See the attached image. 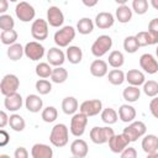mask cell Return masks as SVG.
Masks as SVG:
<instances>
[{"mask_svg": "<svg viewBox=\"0 0 158 158\" xmlns=\"http://www.w3.org/2000/svg\"><path fill=\"white\" fill-rule=\"evenodd\" d=\"M68 141H69V130H68L67 125H64V123L54 125L49 133V142L54 147L60 148V147L67 146Z\"/></svg>", "mask_w": 158, "mask_h": 158, "instance_id": "cell-1", "label": "cell"}, {"mask_svg": "<svg viewBox=\"0 0 158 158\" xmlns=\"http://www.w3.org/2000/svg\"><path fill=\"white\" fill-rule=\"evenodd\" d=\"M75 32H77V30L73 26H63L54 33V36H53L54 43L60 48L68 47L70 44V42L75 38Z\"/></svg>", "mask_w": 158, "mask_h": 158, "instance_id": "cell-2", "label": "cell"}, {"mask_svg": "<svg viewBox=\"0 0 158 158\" xmlns=\"http://www.w3.org/2000/svg\"><path fill=\"white\" fill-rule=\"evenodd\" d=\"M111 47H112V38L109 35H101L91 44V53L94 57L101 58L111 49Z\"/></svg>", "mask_w": 158, "mask_h": 158, "instance_id": "cell-3", "label": "cell"}, {"mask_svg": "<svg viewBox=\"0 0 158 158\" xmlns=\"http://www.w3.org/2000/svg\"><path fill=\"white\" fill-rule=\"evenodd\" d=\"M88 125V116L83 112H75L70 118V127L69 131L74 137H81L85 132Z\"/></svg>", "mask_w": 158, "mask_h": 158, "instance_id": "cell-4", "label": "cell"}, {"mask_svg": "<svg viewBox=\"0 0 158 158\" xmlns=\"http://www.w3.org/2000/svg\"><path fill=\"white\" fill-rule=\"evenodd\" d=\"M115 135L114 130L109 126H104V127H100V126H95L90 130V139L95 143V144H104V143H107L109 139Z\"/></svg>", "mask_w": 158, "mask_h": 158, "instance_id": "cell-5", "label": "cell"}, {"mask_svg": "<svg viewBox=\"0 0 158 158\" xmlns=\"http://www.w3.org/2000/svg\"><path fill=\"white\" fill-rule=\"evenodd\" d=\"M131 142H136L138 138L143 137L147 132V126L142 121H132L128 123L127 127L123 128L122 131Z\"/></svg>", "mask_w": 158, "mask_h": 158, "instance_id": "cell-6", "label": "cell"}, {"mask_svg": "<svg viewBox=\"0 0 158 158\" xmlns=\"http://www.w3.org/2000/svg\"><path fill=\"white\" fill-rule=\"evenodd\" d=\"M15 14H16V17L20 21H22V22H30V21H32L35 19L36 10L27 1H20L16 5V7H15Z\"/></svg>", "mask_w": 158, "mask_h": 158, "instance_id": "cell-7", "label": "cell"}, {"mask_svg": "<svg viewBox=\"0 0 158 158\" xmlns=\"http://www.w3.org/2000/svg\"><path fill=\"white\" fill-rule=\"evenodd\" d=\"M20 86V79L15 74H6L2 77L0 83V91L4 96L16 93Z\"/></svg>", "mask_w": 158, "mask_h": 158, "instance_id": "cell-8", "label": "cell"}, {"mask_svg": "<svg viewBox=\"0 0 158 158\" xmlns=\"http://www.w3.org/2000/svg\"><path fill=\"white\" fill-rule=\"evenodd\" d=\"M79 111L85 114L88 117L96 116V115L101 114V111H102V102L99 99L85 100L79 105Z\"/></svg>", "mask_w": 158, "mask_h": 158, "instance_id": "cell-9", "label": "cell"}, {"mask_svg": "<svg viewBox=\"0 0 158 158\" xmlns=\"http://www.w3.org/2000/svg\"><path fill=\"white\" fill-rule=\"evenodd\" d=\"M31 35L37 41H44L48 37V22L44 19H37L31 25Z\"/></svg>", "mask_w": 158, "mask_h": 158, "instance_id": "cell-10", "label": "cell"}, {"mask_svg": "<svg viewBox=\"0 0 158 158\" xmlns=\"http://www.w3.org/2000/svg\"><path fill=\"white\" fill-rule=\"evenodd\" d=\"M25 56L31 60H40L44 56V47L40 43V41L27 42L25 46Z\"/></svg>", "mask_w": 158, "mask_h": 158, "instance_id": "cell-11", "label": "cell"}, {"mask_svg": "<svg viewBox=\"0 0 158 158\" xmlns=\"http://www.w3.org/2000/svg\"><path fill=\"white\" fill-rule=\"evenodd\" d=\"M109 148H110V151L111 152H114V153H121L130 143H131V141L128 139V137L122 132V133H120V135H114L110 139H109Z\"/></svg>", "mask_w": 158, "mask_h": 158, "instance_id": "cell-12", "label": "cell"}, {"mask_svg": "<svg viewBox=\"0 0 158 158\" xmlns=\"http://www.w3.org/2000/svg\"><path fill=\"white\" fill-rule=\"evenodd\" d=\"M139 67L148 74H156L158 72V60L151 53H144L139 57Z\"/></svg>", "mask_w": 158, "mask_h": 158, "instance_id": "cell-13", "label": "cell"}, {"mask_svg": "<svg viewBox=\"0 0 158 158\" xmlns=\"http://www.w3.org/2000/svg\"><path fill=\"white\" fill-rule=\"evenodd\" d=\"M47 22L52 27H60L64 23V14L58 6H49L47 10Z\"/></svg>", "mask_w": 158, "mask_h": 158, "instance_id": "cell-14", "label": "cell"}, {"mask_svg": "<svg viewBox=\"0 0 158 158\" xmlns=\"http://www.w3.org/2000/svg\"><path fill=\"white\" fill-rule=\"evenodd\" d=\"M22 105H23V99H22L21 94H19L17 91L5 96L4 106L6 110H9L11 112H16L17 110H20L22 107Z\"/></svg>", "mask_w": 158, "mask_h": 158, "instance_id": "cell-15", "label": "cell"}, {"mask_svg": "<svg viewBox=\"0 0 158 158\" xmlns=\"http://www.w3.org/2000/svg\"><path fill=\"white\" fill-rule=\"evenodd\" d=\"M65 53L60 49V47H52L47 52V60L53 67H60L65 62Z\"/></svg>", "mask_w": 158, "mask_h": 158, "instance_id": "cell-16", "label": "cell"}, {"mask_svg": "<svg viewBox=\"0 0 158 158\" xmlns=\"http://www.w3.org/2000/svg\"><path fill=\"white\" fill-rule=\"evenodd\" d=\"M89 152V147L88 143L81 139V138H77L70 143V153L77 157V158H84L88 156Z\"/></svg>", "mask_w": 158, "mask_h": 158, "instance_id": "cell-17", "label": "cell"}, {"mask_svg": "<svg viewBox=\"0 0 158 158\" xmlns=\"http://www.w3.org/2000/svg\"><path fill=\"white\" fill-rule=\"evenodd\" d=\"M114 22H115V16L111 12L101 11L95 16V26H98L101 30H107L112 27Z\"/></svg>", "mask_w": 158, "mask_h": 158, "instance_id": "cell-18", "label": "cell"}, {"mask_svg": "<svg viewBox=\"0 0 158 158\" xmlns=\"http://www.w3.org/2000/svg\"><path fill=\"white\" fill-rule=\"evenodd\" d=\"M32 158H52L53 149L44 143H35L31 148Z\"/></svg>", "mask_w": 158, "mask_h": 158, "instance_id": "cell-19", "label": "cell"}, {"mask_svg": "<svg viewBox=\"0 0 158 158\" xmlns=\"http://www.w3.org/2000/svg\"><path fill=\"white\" fill-rule=\"evenodd\" d=\"M89 69H90V73H91L93 77L102 78L109 72V63L102 60V59H95V60L91 62Z\"/></svg>", "mask_w": 158, "mask_h": 158, "instance_id": "cell-20", "label": "cell"}, {"mask_svg": "<svg viewBox=\"0 0 158 158\" xmlns=\"http://www.w3.org/2000/svg\"><path fill=\"white\" fill-rule=\"evenodd\" d=\"M142 149L148 156L151 153H154L158 151V137L156 135H144L142 138Z\"/></svg>", "mask_w": 158, "mask_h": 158, "instance_id": "cell-21", "label": "cell"}, {"mask_svg": "<svg viewBox=\"0 0 158 158\" xmlns=\"http://www.w3.org/2000/svg\"><path fill=\"white\" fill-rule=\"evenodd\" d=\"M25 106H26V109H27L30 112L36 114V112H40V111L42 110L43 100L41 99L40 95L30 94V95H27V98L25 99Z\"/></svg>", "mask_w": 158, "mask_h": 158, "instance_id": "cell-22", "label": "cell"}, {"mask_svg": "<svg viewBox=\"0 0 158 158\" xmlns=\"http://www.w3.org/2000/svg\"><path fill=\"white\" fill-rule=\"evenodd\" d=\"M118 118L122 122L130 123L136 118V109L130 104H123L118 107Z\"/></svg>", "mask_w": 158, "mask_h": 158, "instance_id": "cell-23", "label": "cell"}, {"mask_svg": "<svg viewBox=\"0 0 158 158\" xmlns=\"http://www.w3.org/2000/svg\"><path fill=\"white\" fill-rule=\"evenodd\" d=\"M126 81H127L130 85L139 86V85H143V84H144L146 77H144L143 72H141V70H138V69H130V70L126 73Z\"/></svg>", "mask_w": 158, "mask_h": 158, "instance_id": "cell-24", "label": "cell"}, {"mask_svg": "<svg viewBox=\"0 0 158 158\" xmlns=\"http://www.w3.org/2000/svg\"><path fill=\"white\" fill-rule=\"evenodd\" d=\"M132 15H133V10L131 7H128L127 5H118V7L115 11V16L116 20L120 23H127L132 20Z\"/></svg>", "mask_w": 158, "mask_h": 158, "instance_id": "cell-25", "label": "cell"}, {"mask_svg": "<svg viewBox=\"0 0 158 158\" xmlns=\"http://www.w3.org/2000/svg\"><path fill=\"white\" fill-rule=\"evenodd\" d=\"M136 38L138 41L139 47H146V46H152L158 43V37L151 33L149 31H141L136 35Z\"/></svg>", "mask_w": 158, "mask_h": 158, "instance_id": "cell-26", "label": "cell"}, {"mask_svg": "<svg viewBox=\"0 0 158 158\" xmlns=\"http://www.w3.org/2000/svg\"><path fill=\"white\" fill-rule=\"evenodd\" d=\"M65 57L69 60V63L79 64L81 62V59H83V51L78 46H68L67 47V52H65Z\"/></svg>", "mask_w": 158, "mask_h": 158, "instance_id": "cell-27", "label": "cell"}, {"mask_svg": "<svg viewBox=\"0 0 158 158\" xmlns=\"http://www.w3.org/2000/svg\"><path fill=\"white\" fill-rule=\"evenodd\" d=\"M79 109L78 100L74 96H65L62 100V110L65 115H74Z\"/></svg>", "mask_w": 158, "mask_h": 158, "instance_id": "cell-28", "label": "cell"}, {"mask_svg": "<svg viewBox=\"0 0 158 158\" xmlns=\"http://www.w3.org/2000/svg\"><path fill=\"white\" fill-rule=\"evenodd\" d=\"M6 54H7L9 59L12 60V62L20 60L22 58V56L25 54V47H22V44L16 42V43L9 46V48L6 51Z\"/></svg>", "mask_w": 158, "mask_h": 158, "instance_id": "cell-29", "label": "cell"}, {"mask_svg": "<svg viewBox=\"0 0 158 158\" xmlns=\"http://www.w3.org/2000/svg\"><path fill=\"white\" fill-rule=\"evenodd\" d=\"M122 96L127 102H136L141 96V89L136 85H128L123 89Z\"/></svg>", "mask_w": 158, "mask_h": 158, "instance_id": "cell-30", "label": "cell"}, {"mask_svg": "<svg viewBox=\"0 0 158 158\" xmlns=\"http://www.w3.org/2000/svg\"><path fill=\"white\" fill-rule=\"evenodd\" d=\"M94 26H95V22H93L91 19L83 17L77 23V31L80 35H90L93 32V30H94Z\"/></svg>", "mask_w": 158, "mask_h": 158, "instance_id": "cell-31", "label": "cell"}, {"mask_svg": "<svg viewBox=\"0 0 158 158\" xmlns=\"http://www.w3.org/2000/svg\"><path fill=\"white\" fill-rule=\"evenodd\" d=\"M107 79H109V83L112 84V85H121L126 80V74L121 69L114 68L112 70L109 72Z\"/></svg>", "mask_w": 158, "mask_h": 158, "instance_id": "cell-32", "label": "cell"}, {"mask_svg": "<svg viewBox=\"0 0 158 158\" xmlns=\"http://www.w3.org/2000/svg\"><path fill=\"white\" fill-rule=\"evenodd\" d=\"M100 116H101L102 122H105L106 125H114V123H116L117 120H118V112H116V110L112 109V107L102 109Z\"/></svg>", "mask_w": 158, "mask_h": 158, "instance_id": "cell-33", "label": "cell"}, {"mask_svg": "<svg viewBox=\"0 0 158 158\" xmlns=\"http://www.w3.org/2000/svg\"><path fill=\"white\" fill-rule=\"evenodd\" d=\"M68 79V70L65 68L60 67H54L52 70V75H51V80L56 84H62Z\"/></svg>", "mask_w": 158, "mask_h": 158, "instance_id": "cell-34", "label": "cell"}, {"mask_svg": "<svg viewBox=\"0 0 158 158\" xmlns=\"http://www.w3.org/2000/svg\"><path fill=\"white\" fill-rule=\"evenodd\" d=\"M107 63L110 67L112 68H121L125 63V57H123V53L120 52V51H112L110 54H109V58H107Z\"/></svg>", "mask_w": 158, "mask_h": 158, "instance_id": "cell-35", "label": "cell"}, {"mask_svg": "<svg viewBox=\"0 0 158 158\" xmlns=\"http://www.w3.org/2000/svg\"><path fill=\"white\" fill-rule=\"evenodd\" d=\"M9 125L10 127L15 131V132H21L25 130L26 127V122H25V118L17 114H12L10 115V118H9Z\"/></svg>", "mask_w": 158, "mask_h": 158, "instance_id": "cell-36", "label": "cell"}, {"mask_svg": "<svg viewBox=\"0 0 158 158\" xmlns=\"http://www.w3.org/2000/svg\"><path fill=\"white\" fill-rule=\"evenodd\" d=\"M17 37H19V35H17V32L15 30H4L0 33L1 43L5 44V46H11V44L16 43Z\"/></svg>", "mask_w": 158, "mask_h": 158, "instance_id": "cell-37", "label": "cell"}, {"mask_svg": "<svg viewBox=\"0 0 158 158\" xmlns=\"http://www.w3.org/2000/svg\"><path fill=\"white\" fill-rule=\"evenodd\" d=\"M52 70L53 68L51 67V64L48 62H40L37 65H36V74L38 78H43V79H47V78H51L52 75Z\"/></svg>", "mask_w": 158, "mask_h": 158, "instance_id": "cell-38", "label": "cell"}, {"mask_svg": "<svg viewBox=\"0 0 158 158\" xmlns=\"http://www.w3.org/2000/svg\"><path fill=\"white\" fill-rule=\"evenodd\" d=\"M41 117H42V120H43L44 122H47V123L54 122V121L57 120V117H58V111H57V109H56L54 106H47V107H44V109L42 110Z\"/></svg>", "mask_w": 158, "mask_h": 158, "instance_id": "cell-39", "label": "cell"}, {"mask_svg": "<svg viewBox=\"0 0 158 158\" xmlns=\"http://www.w3.org/2000/svg\"><path fill=\"white\" fill-rule=\"evenodd\" d=\"M138 48H139V44L136 36H127L123 40V49L127 53H135L138 51Z\"/></svg>", "mask_w": 158, "mask_h": 158, "instance_id": "cell-40", "label": "cell"}, {"mask_svg": "<svg viewBox=\"0 0 158 158\" xmlns=\"http://www.w3.org/2000/svg\"><path fill=\"white\" fill-rule=\"evenodd\" d=\"M35 88H36V90H37V93H38L40 95H47V94H49L51 90H52V84H51L49 80L41 78V79H38V80L36 81Z\"/></svg>", "mask_w": 158, "mask_h": 158, "instance_id": "cell-41", "label": "cell"}, {"mask_svg": "<svg viewBox=\"0 0 158 158\" xmlns=\"http://www.w3.org/2000/svg\"><path fill=\"white\" fill-rule=\"evenodd\" d=\"M143 93L149 96V98H154L158 95V81L156 80H148L144 81L143 84Z\"/></svg>", "mask_w": 158, "mask_h": 158, "instance_id": "cell-42", "label": "cell"}, {"mask_svg": "<svg viewBox=\"0 0 158 158\" xmlns=\"http://www.w3.org/2000/svg\"><path fill=\"white\" fill-rule=\"evenodd\" d=\"M148 0H132V10L137 15H144L148 11Z\"/></svg>", "mask_w": 158, "mask_h": 158, "instance_id": "cell-43", "label": "cell"}, {"mask_svg": "<svg viewBox=\"0 0 158 158\" xmlns=\"http://www.w3.org/2000/svg\"><path fill=\"white\" fill-rule=\"evenodd\" d=\"M15 27V21L11 15L7 14H1L0 15V28L1 31L4 30H14Z\"/></svg>", "mask_w": 158, "mask_h": 158, "instance_id": "cell-44", "label": "cell"}, {"mask_svg": "<svg viewBox=\"0 0 158 158\" xmlns=\"http://www.w3.org/2000/svg\"><path fill=\"white\" fill-rule=\"evenodd\" d=\"M120 156H121L122 158H136V157H137V151H136L133 147L127 146V147L120 153Z\"/></svg>", "mask_w": 158, "mask_h": 158, "instance_id": "cell-45", "label": "cell"}, {"mask_svg": "<svg viewBox=\"0 0 158 158\" xmlns=\"http://www.w3.org/2000/svg\"><path fill=\"white\" fill-rule=\"evenodd\" d=\"M149 111L153 115V117L158 118V95L154 96L149 102Z\"/></svg>", "mask_w": 158, "mask_h": 158, "instance_id": "cell-46", "label": "cell"}, {"mask_svg": "<svg viewBox=\"0 0 158 158\" xmlns=\"http://www.w3.org/2000/svg\"><path fill=\"white\" fill-rule=\"evenodd\" d=\"M148 31H149L151 33H153L154 36L158 37V17L152 19V20L149 21V23H148Z\"/></svg>", "mask_w": 158, "mask_h": 158, "instance_id": "cell-47", "label": "cell"}, {"mask_svg": "<svg viewBox=\"0 0 158 158\" xmlns=\"http://www.w3.org/2000/svg\"><path fill=\"white\" fill-rule=\"evenodd\" d=\"M14 157L15 158H27L28 157V152L25 147H17L14 152Z\"/></svg>", "mask_w": 158, "mask_h": 158, "instance_id": "cell-48", "label": "cell"}, {"mask_svg": "<svg viewBox=\"0 0 158 158\" xmlns=\"http://www.w3.org/2000/svg\"><path fill=\"white\" fill-rule=\"evenodd\" d=\"M10 141V136L5 130L0 131V147H5Z\"/></svg>", "mask_w": 158, "mask_h": 158, "instance_id": "cell-49", "label": "cell"}, {"mask_svg": "<svg viewBox=\"0 0 158 158\" xmlns=\"http://www.w3.org/2000/svg\"><path fill=\"white\" fill-rule=\"evenodd\" d=\"M9 118H10V116H7V114L2 110V111L0 112V127H1V128H4V127L9 123Z\"/></svg>", "mask_w": 158, "mask_h": 158, "instance_id": "cell-50", "label": "cell"}, {"mask_svg": "<svg viewBox=\"0 0 158 158\" xmlns=\"http://www.w3.org/2000/svg\"><path fill=\"white\" fill-rule=\"evenodd\" d=\"M9 7V0H0V14H5Z\"/></svg>", "mask_w": 158, "mask_h": 158, "instance_id": "cell-51", "label": "cell"}, {"mask_svg": "<svg viewBox=\"0 0 158 158\" xmlns=\"http://www.w3.org/2000/svg\"><path fill=\"white\" fill-rule=\"evenodd\" d=\"M81 2H83L86 7H94V6L99 2V0H81Z\"/></svg>", "mask_w": 158, "mask_h": 158, "instance_id": "cell-52", "label": "cell"}, {"mask_svg": "<svg viewBox=\"0 0 158 158\" xmlns=\"http://www.w3.org/2000/svg\"><path fill=\"white\" fill-rule=\"evenodd\" d=\"M149 2H151V5H152L153 9L158 10V0H149Z\"/></svg>", "mask_w": 158, "mask_h": 158, "instance_id": "cell-53", "label": "cell"}, {"mask_svg": "<svg viewBox=\"0 0 158 158\" xmlns=\"http://www.w3.org/2000/svg\"><path fill=\"white\" fill-rule=\"evenodd\" d=\"M127 1H128V0H115V2L118 4V5H126Z\"/></svg>", "mask_w": 158, "mask_h": 158, "instance_id": "cell-54", "label": "cell"}, {"mask_svg": "<svg viewBox=\"0 0 158 158\" xmlns=\"http://www.w3.org/2000/svg\"><path fill=\"white\" fill-rule=\"evenodd\" d=\"M147 157H148V158H157V157H158V151H157V152H154V153H151V154H148Z\"/></svg>", "mask_w": 158, "mask_h": 158, "instance_id": "cell-55", "label": "cell"}, {"mask_svg": "<svg viewBox=\"0 0 158 158\" xmlns=\"http://www.w3.org/2000/svg\"><path fill=\"white\" fill-rule=\"evenodd\" d=\"M0 158H9V156H2V154H1Z\"/></svg>", "mask_w": 158, "mask_h": 158, "instance_id": "cell-56", "label": "cell"}, {"mask_svg": "<svg viewBox=\"0 0 158 158\" xmlns=\"http://www.w3.org/2000/svg\"><path fill=\"white\" fill-rule=\"evenodd\" d=\"M156 54H157V58H158V47H157V49H156Z\"/></svg>", "mask_w": 158, "mask_h": 158, "instance_id": "cell-57", "label": "cell"}, {"mask_svg": "<svg viewBox=\"0 0 158 158\" xmlns=\"http://www.w3.org/2000/svg\"><path fill=\"white\" fill-rule=\"evenodd\" d=\"M11 2H16V1H19V0H10Z\"/></svg>", "mask_w": 158, "mask_h": 158, "instance_id": "cell-58", "label": "cell"}]
</instances>
